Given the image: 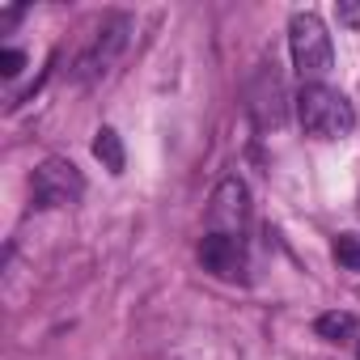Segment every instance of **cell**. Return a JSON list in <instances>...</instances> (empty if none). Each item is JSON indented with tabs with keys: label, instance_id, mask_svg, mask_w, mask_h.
<instances>
[{
	"label": "cell",
	"instance_id": "1",
	"mask_svg": "<svg viewBox=\"0 0 360 360\" xmlns=\"http://www.w3.org/2000/svg\"><path fill=\"white\" fill-rule=\"evenodd\" d=\"M297 119H301V131L309 140H343L356 127L352 102L339 89H330V85H301V94H297Z\"/></svg>",
	"mask_w": 360,
	"mask_h": 360
},
{
	"label": "cell",
	"instance_id": "2",
	"mask_svg": "<svg viewBox=\"0 0 360 360\" xmlns=\"http://www.w3.org/2000/svg\"><path fill=\"white\" fill-rule=\"evenodd\" d=\"M288 56H292V68L301 72L305 85H322V77L335 68V47H330V34H326L318 13H309V9L292 13V22H288Z\"/></svg>",
	"mask_w": 360,
	"mask_h": 360
},
{
	"label": "cell",
	"instance_id": "3",
	"mask_svg": "<svg viewBox=\"0 0 360 360\" xmlns=\"http://www.w3.org/2000/svg\"><path fill=\"white\" fill-rule=\"evenodd\" d=\"M30 195L39 208H72L85 195V174L68 157H47L30 174Z\"/></svg>",
	"mask_w": 360,
	"mask_h": 360
},
{
	"label": "cell",
	"instance_id": "4",
	"mask_svg": "<svg viewBox=\"0 0 360 360\" xmlns=\"http://www.w3.org/2000/svg\"><path fill=\"white\" fill-rule=\"evenodd\" d=\"M127 39H131V18H127V13H110V18L98 26L94 43L85 47V56L77 60V81L89 85V81L106 77V72L119 64V56L127 51Z\"/></svg>",
	"mask_w": 360,
	"mask_h": 360
},
{
	"label": "cell",
	"instance_id": "5",
	"mask_svg": "<svg viewBox=\"0 0 360 360\" xmlns=\"http://www.w3.org/2000/svg\"><path fill=\"white\" fill-rule=\"evenodd\" d=\"M250 221V191L242 178H225V183L212 191V208H208V225L212 233H229V238H242Z\"/></svg>",
	"mask_w": 360,
	"mask_h": 360
},
{
	"label": "cell",
	"instance_id": "6",
	"mask_svg": "<svg viewBox=\"0 0 360 360\" xmlns=\"http://www.w3.org/2000/svg\"><path fill=\"white\" fill-rule=\"evenodd\" d=\"M200 263L204 271H212L217 280H238L242 267H246V250H242V238H229V233H204L200 242Z\"/></svg>",
	"mask_w": 360,
	"mask_h": 360
},
{
	"label": "cell",
	"instance_id": "7",
	"mask_svg": "<svg viewBox=\"0 0 360 360\" xmlns=\"http://www.w3.org/2000/svg\"><path fill=\"white\" fill-rule=\"evenodd\" d=\"M94 157L102 161V169L123 174L127 153H123V140H119V131H115V127H98V136H94Z\"/></svg>",
	"mask_w": 360,
	"mask_h": 360
},
{
	"label": "cell",
	"instance_id": "8",
	"mask_svg": "<svg viewBox=\"0 0 360 360\" xmlns=\"http://www.w3.org/2000/svg\"><path fill=\"white\" fill-rule=\"evenodd\" d=\"M314 330H318V339H326V343H343V339H356V314H343V309L318 314Z\"/></svg>",
	"mask_w": 360,
	"mask_h": 360
},
{
	"label": "cell",
	"instance_id": "9",
	"mask_svg": "<svg viewBox=\"0 0 360 360\" xmlns=\"http://www.w3.org/2000/svg\"><path fill=\"white\" fill-rule=\"evenodd\" d=\"M335 259H339V267L360 271V238H356V233H343V238L335 242Z\"/></svg>",
	"mask_w": 360,
	"mask_h": 360
},
{
	"label": "cell",
	"instance_id": "10",
	"mask_svg": "<svg viewBox=\"0 0 360 360\" xmlns=\"http://www.w3.org/2000/svg\"><path fill=\"white\" fill-rule=\"evenodd\" d=\"M335 13H339V26H347V30H360V0H339V5H335Z\"/></svg>",
	"mask_w": 360,
	"mask_h": 360
},
{
	"label": "cell",
	"instance_id": "11",
	"mask_svg": "<svg viewBox=\"0 0 360 360\" xmlns=\"http://www.w3.org/2000/svg\"><path fill=\"white\" fill-rule=\"evenodd\" d=\"M22 68H26V56H22V51H13V47L0 51V72H5V77H18Z\"/></svg>",
	"mask_w": 360,
	"mask_h": 360
},
{
	"label": "cell",
	"instance_id": "12",
	"mask_svg": "<svg viewBox=\"0 0 360 360\" xmlns=\"http://www.w3.org/2000/svg\"><path fill=\"white\" fill-rule=\"evenodd\" d=\"M13 22H22V9H5V13H0V30H9Z\"/></svg>",
	"mask_w": 360,
	"mask_h": 360
},
{
	"label": "cell",
	"instance_id": "13",
	"mask_svg": "<svg viewBox=\"0 0 360 360\" xmlns=\"http://www.w3.org/2000/svg\"><path fill=\"white\" fill-rule=\"evenodd\" d=\"M356 352H360V339H356Z\"/></svg>",
	"mask_w": 360,
	"mask_h": 360
}]
</instances>
